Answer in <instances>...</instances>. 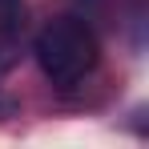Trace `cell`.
<instances>
[{
    "label": "cell",
    "instance_id": "6da1fadb",
    "mask_svg": "<svg viewBox=\"0 0 149 149\" xmlns=\"http://www.w3.org/2000/svg\"><path fill=\"white\" fill-rule=\"evenodd\" d=\"M32 56H36L40 73L49 77L52 85L69 89V85L85 81V77L97 69L101 49H97V36H93V28L85 24V20L56 16V20H49V24L36 32Z\"/></svg>",
    "mask_w": 149,
    "mask_h": 149
},
{
    "label": "cell",
    "instance_id": "3957f363",
    "mask_svg": "<svg viewBox=\"0 0 149 149\" xmlns=\"http://www.w3.org/2000/svg\"><path fill=\"white\" fill-rule=\"evenodd\" d=\"M85 4H93V0H85Z\"/></svg>",
    "mask_w": 149,
    "mask_h": 149
},
{
    "label": "cell",
    "instance_id": "7a4b0ae2",
    "mask_svg": "<svg viewBox=\"0 0 149 149\" xmlns=\"http://www.w3.org/2000/svg\"><path fill=\"white\" fill-rule=\"evenodd\" d=\"M16 16H20V0H0V28L4 32H12V28L20 24Z\"/></svg>",
    "mask_w": 149,
    "mask_h": 149
}]
</instances>
